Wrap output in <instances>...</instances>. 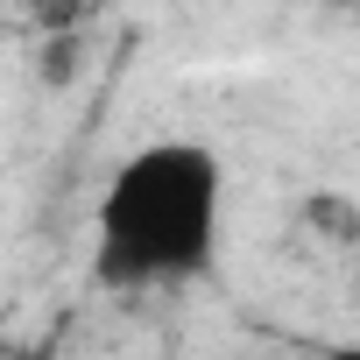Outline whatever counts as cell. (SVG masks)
Wrapping results in <instances>:
<instances>
[{"label": "cell", "mask_w": 360, "mask_h": 360, "mask_svg": "<svg viewBox=\"0 0 360 360\" xmlns=\"http://www.w3.org/2000/svg\"><path fill=\"white\" fill-rule=\"evenodd\" d=\"M353 8H360V0H353Z\"/></svg>", "instance_id": "7a4b0ae2"}, {"label": "cell", "mask_w": 360, "mask_h": 360, "mask_svg": "<svg viewBox=\"0 0 360 360\" xmlns=\"http://www.w3.org/2000/svg\"><path fill=\"white\" fill-rule=\"evenodd\" d=\"M226 162L205 141L162 134L113 162L92 205V269L106 290H176L219 255Z\"/></svg>", "instance_id": "6da1fadb"}]
</instances>
